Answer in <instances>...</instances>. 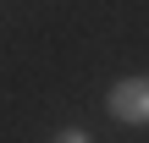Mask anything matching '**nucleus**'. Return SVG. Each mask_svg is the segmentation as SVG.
<instances>
[{
	"mask_svg": "<svg viewBox=\"0 0 149 143\" xmlns=\"http://www.w3.org/2000/svg\"><path fill=\"white\" fill-rule=\"evenodd\" d=\"M111 116L127 121V127H149V77H122L111 88Z\"/></svg>",
	"mask_w": 149,
	"mask_h": 143,
	"instance_id": "f257e3e1",
	"label": "nucleus"
},
{
	"mask_svg": "<svg viewBox=\"0 0 149 143\" xmlns=\"http://www.w3.org/2000/svg\"><path fill=\"white\" fill-rule=\"evenodd\" d=\"M55 143H88V132H83V127H61V132H55Z\"/></svg>",
	"mask_w": 149,
	"mask_h": 143,
	"instance_id": "f03ea898",
	"label": "nucleus"
}]
</instances>
